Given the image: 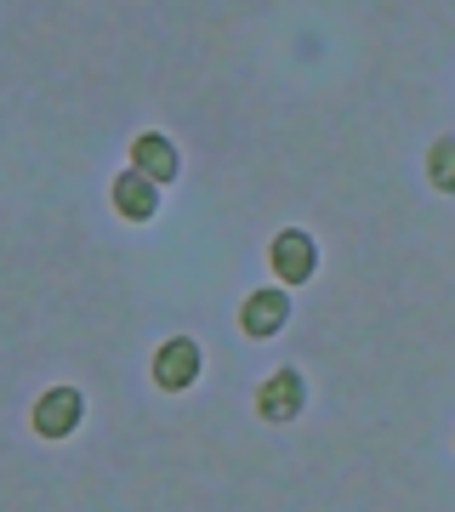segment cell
<instances>
[{
	"label": "cell",
	"mask_w": 455,
	"mask_h": 512,
	"mask_svg": "<svg viewBox=\"0 0 455 512\" xmlns=\"http://www.w3.org/2000/svg\"><path fill=\"white\" fill-rule=\"evenodd\" d=\"M268 262H273V279H279V285H302V279H313V268H319V245H313L302 228H285V234L268 245Z\"/></svg>",
	"instance_id": "cell-1"
},
{
	"label": "cell",
	"mask_w": 455,
	"mask_h": 512,
	"mask_svg": "<svg viewBox=\"0 0 455 512\" xmlns=\"http://www.w3.org/2000/svg\"><path fill=\"white\" fill-rule=\"evenodd\" d=\"M154 382L165 393H182V387L200 382V342H188V336H171L160 353H154Z\"/></svg>",
	"instance_id": "cell-2"
},
{
	"label": "cell",
	"mask_w": 455,
	"mask_h": 512,
	"mask_svg": "<svg viewBox=\"0 0 455 512\" xmlns=\"http://www.w3.org/2000/svg\"><path fill=\"white\" fill-rule=\"evenodd\" d=\"M302 404H308V387H302L296 370H273L268 382H262V393H256L262 421H296L302 416Z\"/></svg>",
	"instance_id": "cell-3"
},
{
	"label": "cell",
	"mask_w": 455,
	"mask_h": 512,
	"mask_svg": "<svg viewBox=\"0 0 455 512\" xmlns=\"http://www.w3.org/2000/svg\"><path fill=\"white\" fill-rule=\"evenodd\" d=\"M285 319H291V296L279 291V285H268V291H251L245 296V308H239V330L245 336H273V330H285Z\"/></svg>",
	"instance_id": "cell-4"
},
{
	"label": "cell",
	"mask_w": 455,
	"mask_h": 512,
	"mask_svg": "<svg viewBox=\"0 0 455 512\" xmlns=\"http://www.w3.org/2000/svg\"><path fill=\"white\" fill-rule=\"evenodd\" d=\"M80 416H86L80 387H52V393L35 404V433H46V439H63V433H74V427H80Z\"/></svg>",
	"instance_id": "cell-5"
},
{
	"label": "cell",
	"mask_w": 455,
	"mask_h": 512,
	"mask_svg": "<svg viewBox=\"0 0 455 512\" xmlns=\"http://www.w3.org/2000/svg\"><path fill=\"white\" fill-rule=\"evenodd\" d=\"M131 171H143L148 183H171V177L182 171L171 137H160V131H143V137L131 143Z\"/></svg>",
	"instance_id": "cell-6"
},
{
	"label": "cell",
	"mask_w": 455,
	"mask_h": 512,
	"mask_svg": "<svg viewBox=\"0 0 455 512\" xmlns=\"http://www.w3.org/2000/svg\"><path fill=\"white\" fill-rule=\"evenodd\" d=\"M114 211L131 222H148L160 211V183H148L143 171H120L114 177Z\"/></svg>",
	"instance_id": "cell-7"
},
{
	"label": "cell",
	"mask_w": 455,
	"mask_h": 512,
	"mask_svg": "<svg viewBox=\"0 0 455 512\" xmlns=\"http://www.w3.org/2000/svg\"><path fill=\"white\" fill-rule=\"evenodd\" d=\"M427 177H433L438 194H455V137H438L433 154H427Z\"/></svg>",
	"instance_id": "cell-8"
}]
</instances>
